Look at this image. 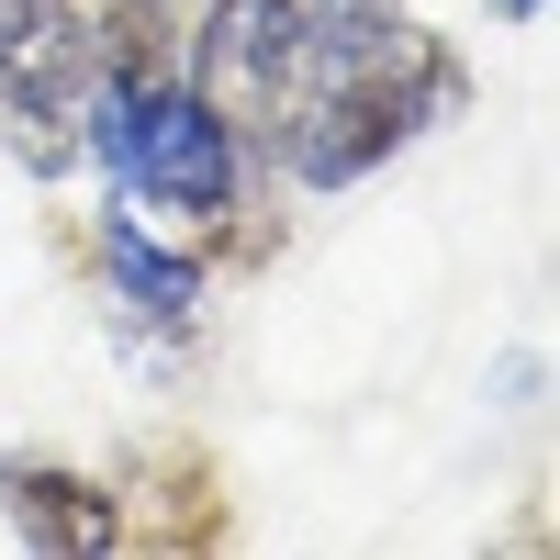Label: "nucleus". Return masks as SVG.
<instances>
[{
  "label": "nucleus",
  "instance_id": "obj_1",
  "mask_svg": "<svg viewBox=\"0 0 560 560\" xmlns=\"http://www.w3.org/2000/svg\"><path fill=\"white\" fill-rule=\"evenodd\" d=\"M79 158H102L113 202H135L147 224H179L191 247H213L247 213V135L191 79H90L79 90Z\"/></svg>",
  "mask_w": 560,
  "mask_h": 560
},
{
  "label": "nucleus",
  "instance_id": "obj_2",
  "mask_svg": "<svg viewBox=\"0 0 560 560\" xmlns=\"http://www.w3.org/2000/svg\"><path fill=\"white\" fill-rule=\"evenodd\" d=\"M90 258H102V292L124 303V325H147V337H191L202 303H213V258L191 236H168V224H147L135 202L102 213Z\"/></svg>",
  "mask_w": 560,
  "mask_h": 560
},
{
  "label": "nucleus",
  "instance_id": "obj_3",
  "mask_svg": "<svg viewBox=\"0 0 560 560\" xmlns=\"http://www.w3.org/2000/svg\"><path fill=\"white\" fill-rule=\"evenodd\" d=\"M0 516H12V538L68 549V560L124 549V504H113V482L57 471V459H0Z\"/></svg>",
  "mask_w": 560,
  "mask_h": 560
},
{
  "label": "nucleus",
  "instance_id": "obj_4",
  "mask_svg": "<svg viewBox=\"0 0 560 560\" xmlns=\"http://www.w3.org/2000/svg\"><path fill=\"white\" fill-rule=\"evenodd\" d=\"M113 504H124V549H213V538H224V482H213L202 448L135 459V482H124Z\"/></svg>",
  "mask_w": 560,
  "mask_h": 560
},
{
  "label": "nucleus",
  "instance_id": "obj_5",
  "mask_svg": "<svg viewBox=\"0 0 560 560\" xmlns=\"http://www.w3.org/2000/svg\"><path fill=\"white\" fill-rule=\"evenodd\" d=\"M493 12H504V23H538V12H549V0H493Z\"/></svg>",
  "mask_w": 560,
  "mask_h": 560
}]
</instances>
